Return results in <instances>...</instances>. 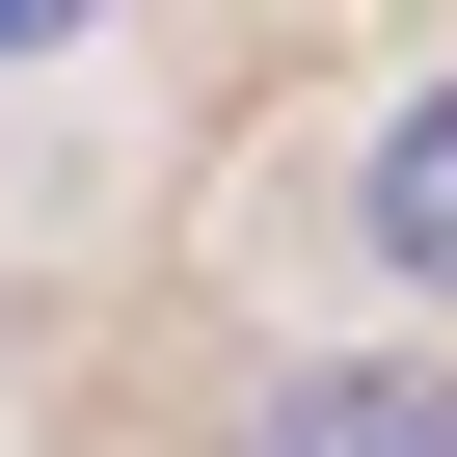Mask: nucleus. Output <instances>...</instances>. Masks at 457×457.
I'll return each mask as SVG.
<instances>
[{"label":"nucleus","mask_w":457,"mask_h":457,"mask_svg":"<svg viewBox=\"0 0 457 457\" xmlns=\"http://www.w3.org/2000/svg\"><path fill=\"white\" fill-rule=\"evenodd\" d=\"M243 457H457V350H296L243 403Z\"/></svg>","instance_id":"nucleus-1"},{"label":"nucleus","mask_w":457,"mask_h":457,"mask_svg":"<svg viewBox=\"0 0 457 457\" xmlns=\"http://www.w3.org/2000/svg\"><path fill=\"white\" fill-rule=\"evenodd\" d=\"M350 215H377V270H430V296H457V81H430V108H377Z\"/></svg>","instance_id":"nucleus-2"}]
</instances>
